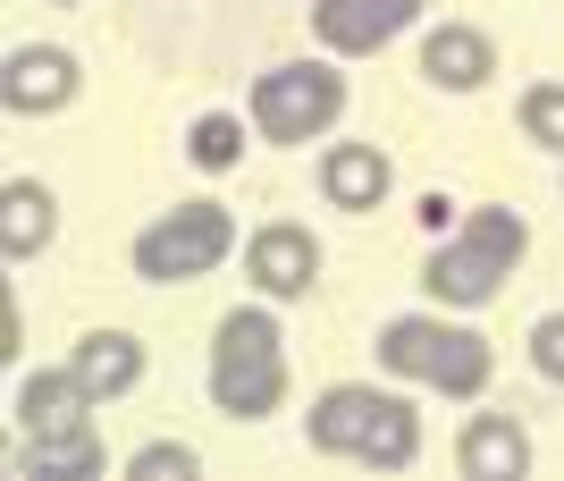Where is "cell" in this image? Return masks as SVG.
<instances>
[{
  "label": "cell",
  "instance_id": "obj_1",
  "mask_svg": "<svg viewBox=\"0 0 564 481\" xmlns=\"http://www.w3.org/2000/svg\"><path fill=\"white\" fill-rule=\"evenodd\" d=\"M371 355H379V372L422 381V388H438V397H455V406H471V397L489 388V372H497V346L480 330H464V321H447V313H397V321H379Z\"/></svg>",
  "mask_w": 564,
  "mask_h": 481
},
{
  "label": "cell",
  "instance_id": "obj_2",
  "mask_svg": "<svg viewBox=\"0 0 564 481\" xmlns=\"http://www.w3.org/2000/svg\"><path fill=\"white\" fill-rule=\"evenodd\" d=\"M212 406L228 423H270L286 406V330L270 313V296L236 304L212 330Z\"/></svg>",
  "mask_w": 564,
  "mask_h": 481
},
{
  "label": "cell",
  "instance_id": "obj_3",
  "mask_svg": "<svg viewBox=\"0 0 564 481\" xmlns=\"http://www.w3.org/2000/svg\"><path fill=\"white\" fill-rule=\"evenodd\" d=\"M228 254H236V212H228V203H212V194L169 203V212L143 220L135 245H127V263H135L143 288H186V279H212Z\"/></svg>",
  "mask_w": 564,
  "mask_h": 481
},
{
  "label": "cell",
  "instance_id": "obj_4",
  "mask_svg": "<svg viewBox=\"0 0 564 481\" xmlns=\"http://www.w3.org/2000/svg\"><path fill=\"white\" fill-rule=\"evenodd\" d=\"M245 119H253L261 145H321L346 119V76H337V60H279V68L253 76Z\"/></svg>",
  "mask_w": 564,
  "mask_h": 481
},
{
  "label": "cell",
  "instance_id": "obj_5",
  "mask_svg": "<svg viewBox=\"0 0 564 481\" xmlns=\"http://www.w3.org/2000/svg\"><path fill=\"white\" fill-rule=\"evenodd\" d=\"M76 94H85V68H76L68 43H18L0 60V101H9V119H59Z\"/></svg>",
  "mask_w": 564,
  "mask_h": 481
},
{
  "label": "cell",
  "instance_id": "obj_6",
  "mask_svg": "<svg viewBox=\"0 0 564 481\" xmlns=\"http://www.w3.org/2000/svg\"><path fill=\"white\" fill-rule=\"evenodd\" d=\"M245 279H253V296H270V304L312 296V279H321V237H312L304 220H261L253 237H245Z\"/></svg>",
  "mask_w": 564,
  "mask_h": 481
},
{
  "label": "cell",
  "instance_id": "obj_7",
  "mask_svg": "<svg viewBox=\"0 0 564 481\" xmlns=\"http://www.w3.org/2000/svg\"><path fill=\"white\" fill-rule=\"evenodd\" d=\"M422 9L430 0H312V34H321L329 60H371V51H388Z\"/></svg>",
  "mask_w": 564,
  "mask_h": 481
},
{
  "label": "cell",
  "instance_id": "obj_8",
  "mask_svg": "<svg viewBox=\"0 0 564 481\" xmlns=\"http://www.w3.org/2000/svg\"><path fill=\"white\" fill-rule=\"evenodd\" d=\"M506 279H514V270L497 263L489 245H471V237H438V245H430V263H422V288H430L438 313H480Z\"/></svg>",
  "mask_w": 564,
  "mask_h": 481
},
{
  "label": "cell",
  "instance_id": "obj_9",
  "mask_svg": "<svg viewBox=\"0 0 564 481\" xmlns=\"http://www.w3.org/2000/svg\"><path fill=\"white\" fill-rule=\"evenodd\" d=\"M9 414H18L25 439H59V431H94L101 397L76 381V363H59V372H25L18 397H9Z\"/></svg>",
  "mask_w": 564,
  "mask_h": 481
},
{
  "label": "cell",
  "instance_id": "obj_10",
  "mask_svg": "<svg viewBox=\"0 0 564 481\" xmlns=\"http://www.w3.org/2000/svg\"><path fill=\"white\" fill-rule=\"evenodd\" d=\"M379 406H388V388H371V381H337V388H321V397H312V414H304V439L321 448V457H346V464H362Z\"/></svg>",
  "mask_w": 564,
  "mask_h": 481
},
{
  "label": "cell",
  "instance_id": "obj_11",
  "mask_svg": "<svg viewBox=\"0 0 564 481\" xmlns=\"http://www.w3.org/2000/svg\"><path fill=\"white\" fill-rule=\"evenodd\" d=\"M422 76L438 85V94H480L497 76V43L480 34V25L447 18V25H430L422 34Z\"/></svg>",
  "mask_w": 564,
  "mask_h": 481
},
{
  "label": "cell",
  "instance_id": "obj_12",
  "mask_svg": "<svg viewBox=\"0 0 564 481\" xmlns=\"http://www.w3.org/2000/svg\"><path fill=\"white\" fill-rule=\"evenodd\" d=\"M531 431H522L514 414H471L464 439H455V464H464V481H522L531 473Z\"/></svg>",
  "mask_w": 564,
  "mask_h": 481
},
{
  "label": "cell",
  "instance_id": "obj_13",
  "mask_svg": "<svg viewBox=\"0 0 564 481\" xmlns=\"http://www.w3.org/2000/svg\"><path fill=\"white\" fill-rule=\"evenodd\" d=\"M321 194H329L337 212H379V203L397 194V161H388V145H329V152H321Z\"/></svg>",
  "mask_w": 564,
  "mask_h": 481
},
{
  "label": "cell",
  "instance_id": "obj_14",
  "mask_svg": "<svg viewBox=\"0 0 564 481\" xmlns=\"http://www.w3.org/2000/svg\"><path fill=\"white\" fill-rule=\"evenodd\" d=\"M68 363H76V381L94 388V397H127V388H143V363L152 355H143L135 330H85Z\"/></svg>",
  "mask_w": 564,
  "mask_h": 481
},
{
  "label": "cell",
  "instance_id": "obj_15",
  "mask_svg": "<svg viewBox=\"0 0 564 481\" xmlns=\"http://www.w3.org/2000/svg\"><path fill=\"white\" fill-rule=\"evenodd\" d=\"M51 228H59L51 186L43 178H9V186H0V254H9V263H34L51 245Z\"/></svg>",
  "mask_w": 564,
  "mask_h": 481
},
{
  "label": "cell",
  "instance_id": "obj_16",
  "mask_svg": "<svg viewBox=\"0 0 564 481\" xmlns=\"http://www.w3.org/2000/svg\"><path fill=\"white\" fill-rule=\"evenodd\" d=\"M18 473L25 481H101V473H110V448H101V431L25 439V448H18Z\"/></svg>",
  "mask_w": 564,
  "mask_h": 481
},
{
  "label": "cell",
  "instance_id": "obj_17",
  "mask_svg": "<svg viewBox=\"0 0 564 481\" xmlns=\"http://www.w3.org/2000/svg\"><path fill=\"white\" fill-rule=\"evenodd\" d=\"M413 457H422V406L388 388V406H379V423H371L362 464H371V473H413Z\"/></svg>",
  "mask_w": 564,
  "mask_h": 481
},
{
  "label": "cell",
  "instance_id": "obj_18",
  "mask_svg": "<svg viewBox=\"0 0 564 481\" xmlns=\"http://www.w3.org/2000/svg\"><path fill=\"white\" fill-rule=\"evenodd\" d=\"M245 152H253V119H236V110H203V119L186 127V161L203 169V178H228Z\"/></svg>",
  "mask_w": 564,
  "mask_h": 481
},
{
  "label": "cell",
  "instance_id": "obj_19",
  "mask_svg": "<svg viewBox=\"0 0 564 481\" xmlns=\"http://www.w3.org/2000/svg\"><path fill=\"white\" fill-rule=\"evenodd\" d=\"M514 119H522V136H531L540 152H564V76H540V85H522Z\"/></svg>",
  "mask_w": 564,
  "mask_h": 481
},
{
  "label": "cell",
  "instance_id": "obj_20",
  "mask_svg": "<svg viewBox=\"0 0 564 481\" xmlns=\"http://www.w3.org/2000/svg\"><path fill=\"white\" fill-rule=\"evenodd\" d=\"M127 473L135 481H194L203 473V448H186V439H143L135 457H127Z\"/></svg>",
  "mask_w": 564,
  "mask_h": 481
},
{
  "label": "cell",
  "instance_id": "obj_21",
  "mask_svg": "<svg viewBox=\"0 0 564 481\" xmlns=\"http://www.w3.org/2000/svg\"><path fill=\"white\" fill-rule=\"evenodd\" d=\"M531 363H540V381L564 388V313H540V321H531Z\"/></svg>",
  "mask_w": 564,
  "mask_h": 481
},
{
  "label": "cell",
  "instance_id": "obj_22",
  "mask_svg": "<svg viewBox=\"0 0 564 481\" xmlns=\"http://www.w3.org/2000/svg\"><path fill=\"white\" fill-rule=\"evenodd\" d=\"M455 220H464V203L430 186V194H422V228H430V245H438V237H455Z\"/></svg>",
  "mask_w": 564,
  "mask_h": 481
},
{
  "label": "cell",
  "instance_id": "obj_23",
  "mask_svg": "<svg viewBox=\"0 0 564 481\" xmlns=\"http://www.w3.org/2000/svg\"><path fill=\"white\" fill-rule=\"evenodd\" d=\"M51 9H76V0H51Z\"/></svg>",
  "mask_w": 564,
  "mask_h": 481
}]
</instances>
